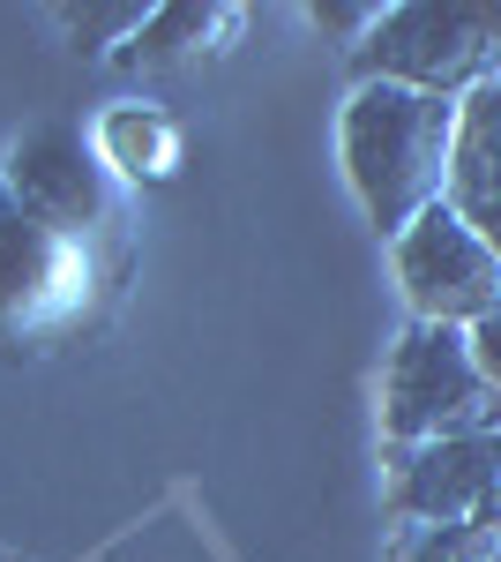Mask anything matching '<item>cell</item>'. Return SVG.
Masks as SVG:
<instances>
[{
    "label": "cell",
    "mask_w": 501,
    "mask_h": 562,
    "mask_svg": "<svg viewBox=\"0 0 501 562\" xmlns=\"http://www.w3.org/2000/svg\"><path fill=\"white\" fill-rule=\"evenodd\" d=\"M344 180L375 233H412L434 203H449V166H457V98H434L412 83H367L344 98L337 121Z\"/></svg>",
    "instance_id": "cell-1"
},
{
    "label": "cell",
    "mask_w": 501,
    "mask_h": 562,
    "mask_svg": "<svg viewBox=\"0 0 501 562\" xmlns=\"http://www.w3.org/2000/svg\"><path fill=\"white\" fill-rule=\"evenodd\" d=\"M382 435H389V450L457 442V435H501V390L479 375L464 330L412 323L389 346V368H382Z\"/></svg>",
    "instance_id": "cell-2"
},
{
    "label": "cell",
    "mask_w": 501,
    "mask_h": 562,
    "mask_svg": "<svg viewBox=\"0 0 501 562\" xmlns=\"http://www.w3.org/2000/svg\"><path fill=\"white\" fill-rule=\"evenodd\" d=\"M375 83H412L434 98H471L501 83V0H405L360 45Z\"/></svg>",
    "instance_id": "cell-3"
},
{
    "label": "cell",
    "mask_w": 501,
    "mask_h": 562,
    "mask_svg": "<svg viewBox=\"0 0 501 562\" xmlns=\"http://www.w3.org/2000/svg\"><path fill=\"white\" fill-rule=\"evenodd\" d=\"M389 256H397V285H405V301H412L419 323L471 330V323L501 315V256L449 211V203H434L412 233H397Z\"/></svg>",
    "instance_id": "cell-4"
},
{
    "label": "cell",
    "mask_w": 501,
    "mask_h": 562,
    "mask_svg": "<svg viewBox=\"0 0 501 562\" xmlns=\"http://www.w3.org/2000/svg\"><path fill=\"white\" fill-rule=\"evenodd\" d=\"M0 180H8V195L38 217V225L76 233V240H83L90 225H113V211H121V188L105 173L98 143H83L76 128H31L8 150Z\"/></svg>",
    "instance_id": "cell-5"
},
{
    "label": "cell",
    "mask_w": 501,
    "mask_h": 562,
    "mask_svg": "<svg viewBox=\"0 0 501 562\" xmlns=\"http://www.w3.org/2000/svg\"><path fill=\"white\" fill-rule=\"evenodd\" d=\"M90 285V256L76 233H53L23 211L0 180V315L15 330H45V323H68L83 307Z\"/></svg>",
    "instance_id": "cell-6"
},
{
    "label": "cell",
    "mask_w": 501,
    "mask_h": 562,
    "mask_svg": "<svg viewBox=\"0 0 501 562\" xmlns=\"http://www.w3.org/2000/svg\"><path fill=\"white\" fill-rule=\"evenodd\" d=\"M501 495V435H457V442H419L389 465V503L412 525H471Z\"/></svg>",
    "instance_id": "cell-7"
},
{
    "label": "cell",
    "mask_w": 501,
    "mask_h": 562,
    "mask_svg": "<svg viewBox=\"0 0 501 562\" xmlns=\"http://www.w3.org/2000/svg\"><path fill=\"white\" fill-rule=\"evenodd\" d=\"M449 211L501 256V83L457 98V166H449Z\"/></svg>",
    "instance_id": "cell-8"
},
{
    "label": "cell",
    "mask_w": 501,
    "mask_h": 562,
    "mask_svg": "<svg viewBox=\"0 0 501 562\" xmlns=\"http://www.w3.org/2000/svg\"><path fill=\"white\" fill-rule=\"evenodd\" d=\"M232 23H240V8H225V0H166V8H150V23L135 31L127 60H135V68H172V60H187V53H209Z\"/></svg>",
    "instance_id": "cell-9"
},
{
    "label": "cell",
    "mask_w": 501,
    "mask_h": 562,
    "mask_svg": "<svg viewBox=\"0 0 501 562\" xmlns=\"http://www.w3.org/2000/svg\"><path fill=\"white\" fill-rule=\"evenodd\" d=\"M98 158H105V173L166 180L172 166H180V135H172L166 113H150V105H121V113H105V128H98Z\"/></svg>",
    "instance_id": "cell-10"
},
{
    "label": "cell",
    "mask_w": 501,
    "mask_h": 562,
    "mask_svg": "<svg viewBox=\"0 0 501 562\" xmlns=\"http://www.w3.org/2000/svg\"><path fill=\"white\" fill-rule=\"evenodd\" d=\"M397 562H501V532L487 518H471V525H419Z\"/></svg>",
    "instance_id": "cell-11"
},
{
    "label": "cell",
    "mask_w": 501,
    "mask_h": 562,
    "mask_svg": "<svg viewBox=\"0 0 501 562\" xmlns=\"http://www.w3.org/2000/svg\"><path fill=\"white\" fill-rule=\"evenodd\" d=\"M150 23L143 0H113V8H68V31L83 38V53H105V45H135V31Z\"/></svg>",
    "instance_id": "cell-12"
},
{
    "label": "cell",
    "mask_w": 501,
    "mask_h": 562,
    "mask_svg": "<svg viewBox=\"0 0 501 562\" xmlns=\"http://www.w3.org/2000/svg\"><path fill=\"white\" fill-rule=\"evenodd\" d=\"M382 15H389L382 0H322V8H315V23H322L330 38H344L352 53H360V45L382 31Z\"/></svg>",
    "instance_id": "cell-13"
},
{
    "label": "cell",
    "mask_w": 501,
    "mask_h": 562,
    "mask_svg": "<svg viewBox=\"0 0 501 562\" xmlns=\"http://www.w3.org/2000/svg\"><path fill=\"white\" fill-rule=\"evenodd\" d=\"M464 338H471V360H479V375H487V383L501 390V315H487V323H471Z\"/></svg>",
    "instance_id": "cell-14"
},
{
    "label": "cell",
    "mask_w": 501,
    "mask_h": 562,
    "mask_svg": "<svg viewBox=\"0 0 501 562\" xmlns=\"http://www.w3.org/2000/svg\"><path fill=\"white\" fill-rule=\"evenodd\" d=\"M487 525H494V532H501V495H494V510H487Z\"/></svg>",
    "instance_id": "cell-15"
},
{
    "label": "cell",
    "mask_w": 501,
    "mask_h": 562,
    "mask_svg": "<svg viewBox=\"0 0 501 562\" xmlns=\"http://www.w3.org/2000/svg\"><path fill=\"white\" fill-rule=\"evenodd\" d=\"M0 562H23V555H8V548H0Z\"/></svg>",
    "instance_id": "cell-16"
}]
</instances>
